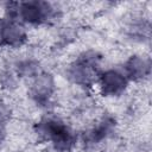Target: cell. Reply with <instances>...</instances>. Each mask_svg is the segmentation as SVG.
Listing matches in <instances>:
<instances>
[{"label": "cell", "mask_w": 152, "mask_h": 152, "mask_svg": "<svg viewBox=\"0 0 152 152\" xmlns=\"http://www.w3.org/2000/svg\"><path fill=\"white\" fill-rule=\"evenodd\" d=\"M97 65V57L95 55H84L78 62L71 66L69 74L70 78L80 84H89L94 80L95 69Z\"/></svg>", "instance_id": "obj_2"}, {"label": "cell", "mask_w": 152, "mask_h": 152, "mask_svg": "<svg viewBox=\"0 0 152 152\" xmlns=\"http://www.w3.org/2000/svg\"><path fill=\"white\" fill-rule=\"evenodd\" d=\"M126 84H127L126 77L122 74L114 70L106 71L100 77V86L103 94L106 95H113V96L119 95L120 93L124 91Z\"/></svg>", "instance_id": "obj_5"}, {"label": "cell", "mask_w": 152, "mask_h": 152, "mask_svg": "<svg viewBox=\"0 0 152 152\" xmlns=\"http://www.w3.org/2000/svg\"><path fill=\"white\" fill-rule=\"evenodd\" d=\"M38 131L46 140L51 141L55 147L61 151L69 150L74 144L71 131L59 120L46 119L38 125Z\"/></svg>", "instance_id": "obj_1"}, {"label": "cell", "mask_w": 152, "mask_h": 152, "mask_svg": "<svg viewBox=\"0 0 152 152\" xmlns=\"http://www.w3.org/2000/svg\"><path fill=\"white\" fill-rule=\"evenodd\" d=\"M53 91V81L50 75H40L32 84L31 94L38 102H45L49 100Z\"/></svg>", "instance_id": "obj_6"}, {"label": "cell", "mask_w": 152, "mask_h": 152, "mask_svg": "<svg viewBox=\"0 0 152 152\" xmlns=\"http://www.w3.org/2000/svg\"><path fill=\"white\" fill-rule=\"evenodd\" d=\"M26 33L24 28L14 20H4L0 24V43L11 46H18L24 43Z\"/></svg>", "instance_id": "obj_4"}, {"label": "cell", "mask_w": 152, "mask_h": 152, "mask_svg": "<svg viewBox=\"0 0 152 152\" xmlns=\"http://www.w3.org/2000/svg\"><path fill=\"white\" fill-rule=\"evenodd\" d=\"M126 72L131 78H142L150 72V62L142 57L134 56L126 63Z\"/></svg>", "instance_id": "obj_7"}, {"label": "cell", "mask_w": 152, "mask_h": 152, "mask_svg": "<svg viewBox=\"0 0 152 152\" xmlns=\"http://www.w3.org/2000/svg\"><path fill=\"white\" fill-rule=\"evenodd\" d=\"M112 126H113V121L109 120V119H106L103 120L101 124H99L91 132H90V140L91 141H100L102 140L103 138L107 137V134L110 132L112 129Z\"/></svg>", "instance_id": "obj_8"}, {"label": "cell", "mask_w": 152, "mask_h": 152, "mask_svg": "<svg viewBox=\"0 0 152 152\" xmlns=\"http://www.w3.org/2000/svg\"><path fill=\"white\" fill-rule=\"evenodd\" d=\"M51 11L52 10H51L50 5L46 2L31 1V2L20 4L18 13L25 21L37 24V23H40V21L48 19Z\"/></svg>", "instance_id": "obj_3"}]
</instances>
